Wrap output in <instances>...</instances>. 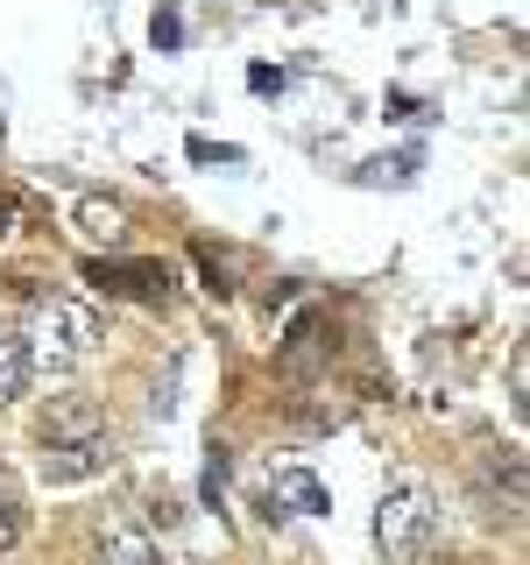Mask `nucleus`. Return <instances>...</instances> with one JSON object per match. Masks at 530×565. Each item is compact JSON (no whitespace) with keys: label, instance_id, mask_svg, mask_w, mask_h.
Returning <instances> with one entry per match:
<instances>
[{"label":"nucleus","instance_id":"obj_1","mask_svg":"<svg viewBox=\"0 0 530 565\" xmlns=\"http://www.w3.org/2000/svg\"><path fill=\"white\" fill-rule=\"evenodd\" d=\"M438 537V494L417 467H403L396 481L382 488V509H375V544L389 565H417Z\"/></svg>","mask_w":530,"mask_h":565},{"label":"nucleus","instance_id":"obj_2","mask_svg":"<svg viewBox=\"0 0 530 565\" xmlns=\"http://www.w3.org/2000/svg\"><path fill=\"white\" fill-rule=\"evenodd\" d=\"M99 340H106L99 305H85V297H50V305L35 311V332H29V367H71Z\"/></svg>","mask_w":530,"mask_h":565},{"label":"nucleus","instance_id":"obj_3","mask_svg":"<svg viewBox=\"0 0 530 565\" xmlns=\"http://www.w3.org/2000/svg\"><path fill=\"white\" fill-rule=\"evenodd\" d=\"M43 481L64 488V481H93V473L114 467V431H93V438H57V446H43Z\"/></svg>","mask_w":530,"mask_h":565},{"label":"nucleus","instance_id":"obj_4","mask_svg":"<svg viewBox=\"0 0 530 565\" xmlns=\"http://www.w3.org/2000/svg\"><path fill=\"white\" fill-rule=\"evenodd\" d=\"M85 282L106 297H141V305H156V297L170 290V269L163 262H85Z\"/></svg>","mask_w":530,"mask_h":565},{"label":"nucleus","instance_id":"obj_5","mask_svg":"<svg viewBox=\"0 0 530 565\" xmlns=\"http://www.w3.org/2000/svg\"><path fill=\"white\" fill-rule=\"evenodd\" d=\"M99 552H106V565H163L156 537H149V530H135L128 516H106L99 523Z\"/></svg>","mask_w":530,"mask_h":565},{"label":"nucleus","instance_id":"obj_6","mask_svg":"<svg viewBox=\"0 0 530 565\" xmlns=\"http://www.w3.org/2000/svg\"><path fill=\"white\" fill-rule=\"evenodd\" d=\"M269 494L283 509H290V516H326V488H318V473H305V467H276L269 473Z\"/></svg>","mask_w":530,"mask_h":565},{"label":"nucleus","instance_id":"obj_7","mask_svg":"<svg viewBox=\"0 0 530 565\" xmlns=\"http://www.w3.org/2000/svg\"><path fill=\"white\" fill-rule=\"evenodd\" d=\"M29 375H35V367H29V340H22V332H0V411H8L14 396H29Z\"/></svg>","mask_w":530,"mask_h":565},{"label":"nucleus","instance_id":"obj_8","mask_svg":"<svg viewBox=\"0 0 530 565\" xmlns=\"http://www.w3.org/2000/svg\"><path fill=\"white\" fill-rule=\"evenodd\" d=\"M106 424L93 417V403H57V411L43 417V446H57V438H93Z\"/></svg>","mask_w":530,"mask_h":565},{"label":"nucleus","instance_id":"obj_9","mask_svg":"<svg viewBox=\"0 0 530 565\" xmlns=\"http://www.w3.org/2000/svg\"><path fill=\"white\" fill-rule=\"evenodd\" d=\"M78 226L106 247H120V234H128V212H120L114 199H78Z\"/></svg>","mask_w":530,"mask_h":565},{"label":"nucleus","instance_id":"obj_10","mask_svg":"<svg viewBox=\"0 0 530 565\" xmlns=\"http://www.w3.org/2000/svg\"><path fill=\"white\" fill-rule=\"evenodd\" d=\"M311 353H318V318H297V332H290V353H283V367H290V375H305V367H311Z\"/></svg>","mask_w":530,"mask_h":565},{"label":"nucleus","instance_id":"obj_11","mask_svg":"<svg viewBox=\"0 0 530 565\" xmlns=\"http://www.w3.org/2000/svg\"><path fill=\"white\" fill-rule=\"evenodd\" d=\"M14 544H22V502L0 488V552H14Z\"/></svg>","mask_w":530,"mask_h":565},{"label":"nucleus","instance_id":"obj_12","mask_svg":"<svg viewBox=\"0 0 530 565\" xmlns=\"http://www.w3.org/2000/svg\"><path fill=\"white\" fill-rule=\"evenodd\" d=\"M199 269H205V290H212V297H226V290H234V282H226V262L212 255V247H199Z\"/></svg>","mask_w":530,"mask_h":565},{"label":"nucleus","instance_id":"obj_13","mask_svg":"<svg viewBox=\"0 0 530 565\" xmlns=\"http://www.w3.org/2000/svg\"><path fill=\"white\" fill-rule=\"evenodd\" d=\"M226 473H234V459H226V446H212V459H205V494H220Z\"/></svg>","mask_w":530,"mask_h":565},{"label":"nucleus","instance_id":"obj_14","mask_svg":"<svg viewBox=\"0 0 530 565\" xmlns=\"http://www.w3.org/2000/svg\"><path fill=\"white\" fill-rule=\"evenodd\" d=\"M184 43V22H177V8H163L156 14V50H177Z\"/></svg>","mask_w":530,"mask_h":565},{"label":"nucleus","instance_id":"obj_15","mask_svg":"<svg viewBox=\"0 0 530 565\" xmlns=\"http://www.w3.org/2000/svg\"><path fill=\"white\" fill-rule=\"evenodd\" d=\"M247 85H255V93H283V71H269V64H255V71H247Z\"/></svg>","mask_w":530,"mask_h":565},{"label":"nucleus","instance_id":"obj_16","mask_svg":"<svg viewBox=\"0 0 530 565\" xmlns=\"http://www.w3.org/2000/svg\"><path fill=\"white\" fill-rule=\"evenodd\" d=\"M14 234V199H0V241Z\"/></svg>","mask_w":530,"mask_h":565}]
</instances>
